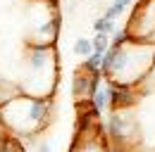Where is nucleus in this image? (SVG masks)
<instances>
[{
    "label": "nucleus",
    "mask_w": 155,
    "mask_h": 152,
    "mask_svg": "<svg viewBox=\"0 0 155 152\" xmlns=\"http://www.w3.org/2000/svg\"><path fill=\"white\" fill-rule=\"evenodd\" d=\"M91 43H93V52L105 55V50L110 48V36L107 33H96V38H91Z\"/></svg>",
    "instance_id": "2"
},
{
    "label": "nucleus",
    "mask_w": 155,
    "mask_h": 152,
    "mask_svg": "<svg viewBox=\"0 0 155 152\" xmlns=\"http://www.w3.org/2000/svg\"><path fill=\"white\" fill-rule=\"evenodd\" d=\"M93 29H96V33H112L115 31V19L107 17V14H103V17H98L96 21H93Z\"/></svg>",
    "instance_id": "1"
},
{
    "label": "nucleus",
    "mask_w": 155,
    "mask_h": 152,
    "mask_svg": "<svg viewBox=\"0 0 155 152\" xmlns=\"http://www.w3.org/2000/svg\"><path fill=\"white\" fill-rule=\"evenodd\" d=\"M74 52L81 57H88L93 52V43H91V38H77V43H74Z\"/></svg>",
    "instance_id": "3"
},
{
    "label": "nucleus",
    "mask_w": 155,
    "mask_h": 152,
    "mask_svg": "<svg viewBox=\"0 0 155 152\" xmlns=\"http://www.w3.org/2000/svg\"><path fill=\"white\" fill-rule=\"evenodd\" d=\"M129 2H131V0H115V2L105 10V14H107V17H112V19H117L122 12H124V7H127Z\"/></svg>",
    "instance_id": "4"
}]
</instances>
